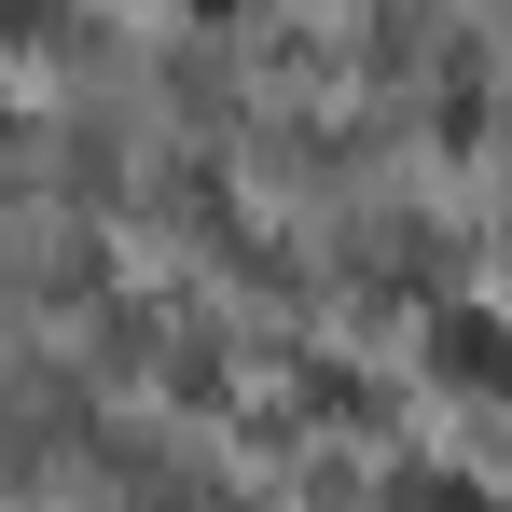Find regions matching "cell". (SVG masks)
<instances>
[{
    "mask_svg": "<svg viewBox=\"0 0 512 512\" xmlns=\"http://www.w3.org/2000/svg\"><path fill=\"white\" fill-rule=\"evenodd\" d=\"M429 374L471 388V402H499V388H512V305H471V291L429 305Z\"/></svg>",
    "mask_w": 512,
    "mask_h": 512,
    "instance_id": "6da1fadb",
    "label": "cell"
},
{
    "mask_svg": "<svg viewBox=\"0 0 512 512\" xmlns=\"http://www.w3.org/2000/svg\"><path fill=\"white\" fill-rule=\"evenodd\" d=\"M402 512H485V485H457V471H402Z\"/></svg>",
    "mask_w": 512,
    "mask_h": 512,
    "instance_id": "7a4b0ae2",
    "label": "cell"
}]
</instances>
